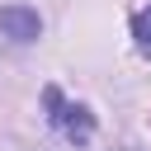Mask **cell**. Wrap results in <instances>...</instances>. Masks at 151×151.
Returning a JSON list of instances; mask_svg holds the SVG:
<instances>
[{"instance_id": "1", "label": "cell", "mask_w": 151, "mask_h": 151, "mask_svg": "<svg viewBox=\"0 0 151 151\" xmlns=\"http://www.w3.org/2000/svg\"><path fill=\"white\" fill-rule=\"evenodd\" d=\"M42 104H47V123L66 137V142H76V146H85L90 137H94V113L85 109V104H76V99H66L57 85H47L42 90Z\"/></svg>"}, {"instance_id": "2", "label": "cell", "mask_w": 151, "mask_h": 151, "mask_svg": "<svg viewBox=\"0 0 151 151\" xmlns=\"http://www.w3.org/2000/svg\"><path fill=\"white\" fill-rule=\"evenodd\" d=\"M0 33L9 42H38L42 38V14L33 5H0Z\"/></svg>"}, {"instance_id": "3", "label": "cell", "mask_w": 151, "mask_h": 151, "mask_svg": "<svg viewBox=\"0 0 151 151\" xmlns=\"http://www.w3.org/2000/svg\"><path fill=\"white\" fill-rule=\"evenodd\" d=\"M132 38H137V47H142V52H151V5L132 14Z\"/></svg>"}, {"instance_id": "4", "label": "cell", "mask_w": 151, "mask_h": 151, "mask_svg": "<svg viewBox=\"0 0 151 151\" xmlns=\"http://www.w3.org/2000/svg\"><path fill=\"white\" fill-rule=\"evenodd\" d=\"M123 151H142V146H123Z\"/></svg>"}]
</instances>
